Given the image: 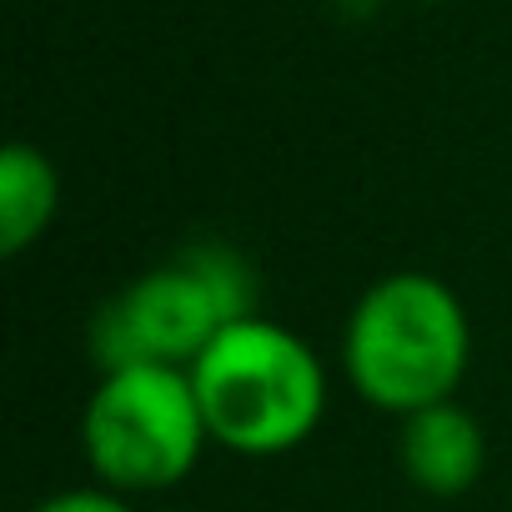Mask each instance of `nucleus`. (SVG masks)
<instances>
[{"label":"nucleus","instance_id":"f257e3e1","mask_svg":"<svg viewBox=\"0 0 512 512\" xmlns=\"http://www.w3.org/2000/svg\"><path fill=\"white\" fill-rule=\"evenodd\" d=\"M186 372L211 442L241 457H282L312 442L327 417V367L317 347L262 312L226 322Z\"/></svg>","mask_w":512,"mask_h":512},{"label":"nucleus","instance_id":"0eeeda50","mask_svg":"<svg viewBox=\"0 0 512 512\" xmlns=\"http://www.w3.org/2000/svg\"><path fill=\"white\" fill-rule=\"evenodd\" d=\"M31 512H136L126 502V492L106 487V482H91V487H61L51 497H41Z\"/></svg>","mask_w":512,"mask_h":512},{"label":"nucleus","instance_id":"7ed1b4c3","mask_svg":"<svg viewBox=\"0 0 512 512\" xmlns=\"http://www.w3.org/2000/svg\"><path fill=\"white\" fill-rule=\"evenodd\" d=\"M251 312H256L251 267L226 246H191L176 262L141 272L116 302L101 307L91 347L101 372L136 362L191 367L226 322Z\"/></svg>","mask_w":512,"mask_h":512},{"label":"nucleus","instance_id":"20e7f679","mask_svg":"<svg viewBox=\"0 0 512 512\" xmlns=\"http://www.w3.org/2000/svg\"><path fill=\"white\" fill-rule=\"evenodd\" d=\"M211 442L191 372L136 362L101 372L81 407V452L96 482L116 492H166L186 482Z\"/></svg>","mask_w":512,"mask_h":512},{"label":"nucleus","instance_id":"f03ea898","mask_svg":"<svg viewBox=\"0 0 512 512\" xmlns=\"http://www.w3.org/2000/svg\"><path fill=\"white\" fill-rule=\"evenodd\" d=\"M472 362V322L462 297L432 272H387L347 312L342 372L362 402L412 417L452 402Z\"/></svg>","mask_w":512,"mask_h":512},{"label":"nucleus","instance_id":"39448f33","mask_svg":"<svg viewBox=\"0 0 512 512\" xmlns=\"http://www.w3.org/2000/svg\"><path fill=\"white\" fill-rule=\"evenodd\" d=\"M397 462L412 487H422L432 497H457L482 477V462H487L482 422L462 402H432V407L402 417Z\"/></svg>","mask_w":512,"mask_h":512},{"label":"nucleus","instance_id":"423d86ee","mask_svg":"<svg viewBox=\"0 0 512 512\" xmlns=\"http://www.w3.org/2000/svg\"><path fill=\"white\" fill-rule=\"evenodd\" d=\"M61 211V176L51 156L31 141H11L0 151V251L21 256L36 246Z\"/></svg>","mask_w":512,"mask_h":512}]
</instances>
